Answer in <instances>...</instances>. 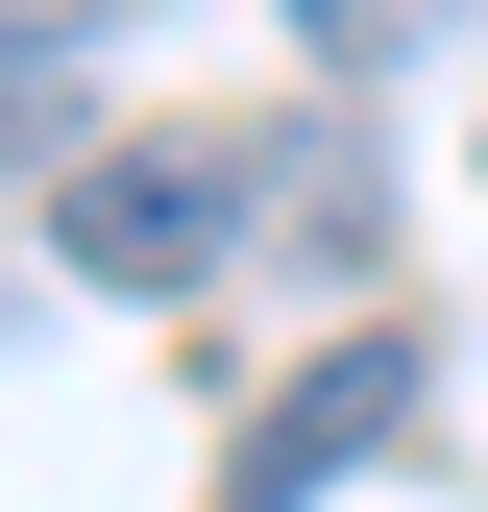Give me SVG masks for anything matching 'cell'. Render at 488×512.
Masks as SVG:
<instances>
[{
	"label": "cell",
	"mask_w": 488,
	"mask_h": 512,
	"mask_svg": "<svg viewBox=\"0 0 488 512\" xmlns=\"http://www.w3.org/2000/svg\"><path fill=\"white\" fill-rule=\"evenodd\" d=\"M415 439V342H318L269 415H244V464H220V512H318L342 464H391Z\"/></svg>",
	"instance_id": "cell-2"
},
{
	"label": "cell",
	"mask_w": 488,
	"mask_h": 512,
	"mask_svg": "<svg viewBox=\"0 0 488 512\" xmlns=\"http://www.w3.org/2000/svg\"><path fill=\"white\" fill-rule=\"evenodd\" d=\"M293 25H318V49H415V0H293Z\"/></svg>",
	"instance_id": "cell-3"
},
{
	"label": "cell",
	"mask_w": 488,
	"mask_h": 512,
	"mask_svg": "<svg viewBox=\"0 0 488 512\" xmlns=\"http://www.w3.org/2000/svg\"><path fill=\"white\" fill-rule=\"evenodd\" d=\"M244 196H269V147H196V122H171V147H98L74 196H49V244H74L98 293H196V269H244Z\"/></svg>",
	"instance_id": "cell-1"
}]
</instances>
